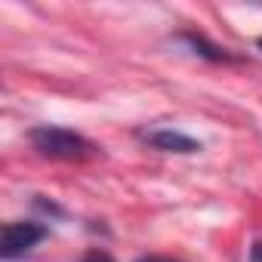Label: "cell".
<instances>
[{"instance_id": "6da1fadb", "label": "cell", "mask_w": 262, "mask_h": 262, "mask_svg": "<svg viewBox=\"0 0 262 262\" xmlns=\"http://www.w3.org/2000/svg\"><path fill=\"white\" fill-rule=\"evenodd\" d=\"M28 139L37 155L53 158V161H86L99 151L86 136L74 133V129H65V126H50V123L34 126Z\"/></svg>"}, {"instance_id": "7a4b0ae2", "label": "cell", "mask_w": 262, "mask_h": 262, "mask_svg": "<svg viewBox=\"0 0 262 262\" xmlns=\"http://www.w3.org/2000/svg\"><path fill=\"white\" fill-rule=\"evenodd\" d=\"M47 237V228L40 222H7L4 237H0V256L4 259H19L31 247H37Z\"/></svg>"}, {"instance_id": "3957f363", "label": "cell", "mask_w": 262, "mask_h": 262, "mask_svg": "<svg viewBox=\"0 0 262 262\" xmlns=\"http://www.w3.org/2000/svg\"><path fill=\"white\" fill-rule=\"evenodd\" d=\"M142 139L158 148V151H170V155H194L201 148L198 139L179 133V129H148V133H142Z\"/></svg>"}, {"instance_id": "277c9868", "label": "cell", "mask_w": 262, "mask_h": 262, "mask_svg": "<svg viewBox=\"0 0 262 262\" xmlns=\"http://www.w3.org/2000/svg\"><path fill=\"white\" fill-rule=\"evenodd\" d=\"M182 40H188V43L194 47V53H201V56H207V59H213V62H228V59H231L225 50H219V47L207 43L201 34H182Z\"/></svg>"}, {"instance_id": "5b68a950", "label": "cell", "mask_w": 262, "mask_h": 262, "mask_svg": "<svg viewBox=\"0 0 262 262\" xmlns=\"http://www.w3.org/2000/svg\"><path fill=\"white\" fill-rule=\"evenodd\" d=\"M80 262H114L105 250H90V253H83V259Z\"/></svg>"}, {"instance_id": "8992f818", "label": "cell", "mask_w": 262, "mask_h": 262, "mask_svg": "<svg viewBox=\"0 0 262 262\" xmlns=\"http://www.w3.org/2000/svg\"><path fill=\"white\" fill-rule=\"evenodd\" d=\"M250 262H262V241L253 244V250H250Z\"/></svg>"}, {"instance_id": "52a82bcc", "label": "cell", "mask_w": 262, "mask_h": 262, "mask_svg": "<svg viewBox=\"0 0 262 262\" xmlns=\"http://www.w3.org/2000/svg\"><path fill=\"white\" fill-rule=\"evenodd\" d=\"M136 262H176V259H170V256H142Z\"/></svg>"}, {"instance_id": "ba28073f", "label": "cell", "mask_w": 262, "mask_h": 262, "mask_svg": "<svg viewBox=\"0 0 262 262\" xmlns=\"http://www.w3.org/2000/svg\"><path fill=\"white\" fill-rule=\"evenodd\" d=\"M259 47H262V37H259Z\"/></svg>"}]
</instances>
